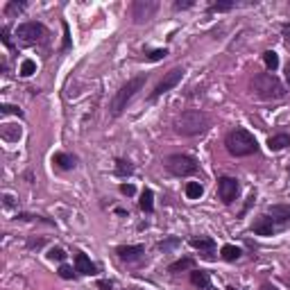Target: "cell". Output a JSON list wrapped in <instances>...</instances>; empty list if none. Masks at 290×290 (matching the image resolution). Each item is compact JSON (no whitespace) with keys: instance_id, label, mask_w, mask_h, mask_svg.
<instances>
[{"instance_id":"obj_27","label":"cell","mask_w":290,"mask_h":290,"mask_svg":"<svg viewBox=\"0 0 290 290\" xmlns=\"http://www.w3.org/2000/svg\"><path fill=\"white\" fill-rule=\"evenodd\" d=\"M11 127H14V125H5V129H2V136H5L7 141H16V138H20V129L18 132H11Z\"/></svg>"},{"instance_id":"obj_16","label":"cell","mask_w":290,"mask_h":290,"mask_svg":"<svg viewBox=\"0 0 290 290\" xmlns=\"http://www.w3.org/2000/svg\"><path fill=\"white\" fill-rule=\"evenodd\" d=\"M191 281H193V286H197V288H209L211 286L209 272H204V270H193L191 272Z\"/></svg>"},{"instance_id":"obj_7","label":"cell","mask_w":290,"mask_h":290,"mask_svg":"<svg viewBox=\"0 0 290 290\" xmlns=\"http://www.w3.org/2000/svg\"><path fill=\"white\" fill-rule=\"evenodd\" d=\"M184 73H186L184 68H173L170 73H166V75H163V80L157 84V89L152 91V96H150V97H152V100H157V97H161L163 93H168L170 89H175L179 82H182Z\"/></svg>"},{"instance_id":"obj_14","label":"cell","mask_w":290,"mask_h":290,"mask_svg":"<svg viewBox=\"0 0 290 290\" xmlns=\"http://www.w3.org/2000/svg\"><path fill=\"white\" fill-rule=\"evenodd\" d=\"M52 163H57L61 170H73L77 166V159L73 154H66V152H57L52 157Z\"/></svg>"},{"instance_id":"obj_10","label":"cell","mask_w":290,"mask_h":290,"mask_svg":"<svg viewBox=\"0 0 290 290\" xmlns=\"http://www.w3.org/2000/svg\"><path fill=\"white\" fill-rule=\"evenodd\" d=\"M116 254L120 256V261H136L141 259V254H145V247L143 245H122L116 250Z\"/></svg>"},{"instance_id":"obj_19","label":"cell","mask_w":290,"mask_h":290,"mask_svg":"<svg viewBox=\"0 0 290 290\" xmlns=\"http://www.w3.org/2000/svg\"><path fill=\"white\" fill-rule=\"evenodd\" d=\"M263 64H265V68H268V71L275 73L277 68H279V55H277L275 50L263 52Z\"/></svg>"},{"instance_id":"obj_4","label":"cell","mask_w":290,"mask_h":290,"mask_svg":"<svg viewBox=\"0 0 290 290\" xmlns=\"http://www.w3.org/2000/svg\"><path fill=\"white\" fill-rule=\"evenodd\" d=\"M145 80H148L145 75L134 77V80H129L127 84H125V87H122L120 91L116 93V97H113V102H111V113H113V116H120V113L125 111V109H127L129 100H132V97L136 96V91H141V89H143Z\"/></svg>"},{"instance_id":"obj_11","label":"cell","mask_w":290,"mask_h":290,"mask_svg":"<svg viewBox=\"0 0 290 290\" xmlns=\"http://www.w3.org/2000/svg\"><path fill=\"white\" fill-rule=\"evenodd\" d=\"M96 263H91V259H89L87 254H82V252H77L75 254V272H80V275H96Z\"/></svg>"},{"instance_id":"obj_30","label":"cell","mask_w":290,"mask_h":290,"mask_svg":"<svg viewBox=\"0 0 290 290\" xmlns=\"http://www.w3.org/2000/svg\"><path fill=\"white\" fill-rule=\"evenodd\" d=\"M25 2H9V5H7V11H9V14H16V11H23L25 9Z\"/></svg>"},{"instance_id":"obj_3","label":"cell","mask_w":290,"mask_h":290,"mask_svg":"<svg viewBox=\"0 0 290 290\" xmlns=\"http://www.w3.org/2000/svg\"><path fill=\"white\" fill-rule=\"evenodd\" d=\"M252 93L261 100H279L286 96V87L281 84V80L272 73H261L252 80Z\"/></svg>"},{"instance_id":"obj_1","label":"cell","mask_w":290,"mask_h":290,"mask_svg":"<svg viewBox=\"0 0 290 290\" xmlns=\"http://www.w3.org/2000/svg\"><path fill=\"white\" fill-rule=\"evenodd\" d=\"M224 148H227V152H229L231 157H250V154H256L259 143H256L254 134H250L243 127H236L227 134Z\"/></svg>"},{"instance_id":"obj_2","label":"cell","mask_w":290,"mask_h":290,"mask_svg":"<svg viewBox=\"0 0 290 290\" xmlns=\"http://www.w3.org/2000/svg\"><path fill=\"white\" fill-rule=\"evenodd\" d=\"M209 116L204 111H184L175 118V132L182 134V136H197V134H204L209 129Z\"/></svg>"},{"instance_id":"obj_8","label":"cell","mask_w":290,"mask_h":290,"mask_svg":"<svg viewBox=\"0 0 290 290\" xmlns=\"http://www.w3.org/2000/svg\"><path fill=\"white\" fill-rule=\"evenodd\" d=\"M238 191H240L238 179H234V177H220L218 179V195L224 204L234 202V199L238 197Z\"/></svg>"},{"instance_id":"obj_24","label":"cell","mask_w":290,"mask_h":290,"mask_svg":"<svg viewBox=\"0 0 290 290\" xmlns=\"http://www.w3.org/2000/svg\"><path fill=\"white\" fill-rule=\"evenodd\" d=\"M36 71V64L32 59H23V64H20V75L23 77H30L32 73Z\"/></svg>"},{"instance_id":"obj_37","label":"cell","mask_w":290,"mask_h":290,"mask_svg":"<svg viewBox=\"0 0 290 290\" xmlns=\"http://www.w3.org/2000/svg\"><path fill=\"white\" fill-rule=\"evenodd\" d=\"M100 288L102 290H111V284H107V281H100Z\"/></svg>"},{"instance_id":"obj_33","label":"cell","mask_w":290,"mask_h":290,"mask_svg":"<svg viewBox=\"0 0 290 290\" xmlns=\"http://www.w3.org/2000/svg\"><path fill=\"white\" fill-rule=\"evenodd\" d=\"M189 7H193V0H177L175 2V9H189Z\"/></svg>"},{"instance_id":"obj_12","label":"cell","mask_w":290,"mask_h":290,"mask_svg":"<svg viewBox=\"0 0 290 290\" xmlns=\"http://www.w3.org/2000/svg\"><path fill=\"white\" fill-rule=\"evenodd\" d=\"M252 231H254L256 236H272L275 234V220L272 218H259L254 222V227H252Z\"/></svg>"},{"instance_id":"obj_40","label":"cell","mask_w":290,"mask_h":290,"mask_svg":"<svg viewBox=\"0 0 290 290\" xmlns=\"http://www.w3.org/2000/svg\"><path fill=\"white\" fill-rule=\"evenodd\" d=\"M227 290H236V288H227Z\"/></svg>"},{"instance_id":"obj_18","label":"cell","mask_w":290,"mask_h":290,"mask_svg":"<svg viewBox=\"0 0 290 290\" xmlns=\"http://www.w3.org/2000/svg\"><path fill=\"white\" fill-rule=\"evenodd\" d=\"M138 204H141V209L145 211V213H152V211H154V193H152V191H150V189L143 191L141 202H138Z\"/></svg>"},{"instance_id":"obj_9","label":"cell","mask_w":290,"mask_h":290,"mask_svg":"<svg viewBox=\"0 0 290 290\" xmlns=\"http://www.w3.org/2000/svg\"><path fill=\"white\" fill-rule=\"evenodd\" d=\"M157 2L154 0H136L132 7V16H134V23H145V20H150L154 16V11H157Z\"/></svg>"},{"instance_id":"obj_36","label":"cell","mask_w":290,"mask_h":290,"mask_svg":"<svg viewBox=\"0 0 290 290\" xmlns=\"http://www.w3.org/2000/svg\"><path fill=\"white\" fill-rule=\"evenodd\" d=\"M261 290H279V288H277V286H272V284H263V288H261Z\"/></svg>"},{"instance_id":"obj_28","label":"cell","mask_w":290,"mask_h":290,"mask_svg":"<svg viewBox=\"0 0 290 290\" xmlns=\"http://www.w3.org/2000/svg\"><path fill=\"white\" fill-rule=\"evenodd\" d=\"M166 55H168V50H166V48H159V50H152L150 55H145V57H148L150 61H159V59H163Z\"/></svg>"},{"instance_id":"obj_21","label":"cell","mask_w":290,"mask_h":290,"mask_svg":"<svg viewBox=\"0 0 290 290\" xmlns=\"http://www.w3.org/2000/svg\"><path fill=\"white\" fill-rule=\"evenodd\" d=\"M132 173H134L132 163L125 161V159H118V161H116V175H118V177H129Z\"/></svg>"},{"instance_id":"obj_23","label":"cell","mask_w":290,"mask_h":290,"mask_svg":"<svg viewBox=\"0 0 290 290\" xmlns=\"http://www.w3.org/2000/svg\"><path fill=\"white\" fill-rule=\"evenodd\" d=\"M193 259H179V261H175L173 265H170L168 270L170 272H179V270H193Z\"/></svg>"},{"instance_id":"obj_6","label":"cell","mask_w":290,"mask_h":290,"mask_svg":"<svg viewBox=\"0 0 290 290\" xmlns=\"http://www.w3.org/2000/svg\"><path fill=\"white\" fill-rule=\"evenodd\" d=\"M46 34L48 32L41 23H23V25L16 27V36H18V41H23V43H36V41H41Z\"/></svg>"},{"instance_id":"obj_22","label":"cell","mask_w":290,"mask_h":290,"mask_svg":"<svg viewBox=\"0 0 290 290\" xmlns=\"http://www.w3.org/2000/svg\"><path fill=\"white\" fill-rule=\"evenodd\" d=\"M202 193H204V189H202V184L199 182H189L186 184V195H189V199H199L202 197Z\"/></svg>"},{"instance_id":"obj_5","label":"cell","mask_w":290,"mask_h":290,"mask_svg":"<svg viewBox=\"0 0 290 290\" xmlns=\"http://www.w3.org/2000/svg\"><path fill=\"white\" fill-rule=\"evenodd\" d=\"M166 170L175 177H189V175H195L199 170L197 161L189 154H170L166 159Z\"/></svg>"},{"instance_id":"obj_15","label":"cell","mask_w":290,"mask_h":290,"mask_svg":"<svg viewBox=\"0 0 290 290\" xmlns=\"http://www.w3.org/2000/svg\"><path fill=\"white\" fill-rule=\"evenodd\" d=\"M288 145H290L288 134H275V136H270V141H268V148H270L272 152H279V150L288 148Z\"/></svg>"},{"instance_id":"obj_31","label":"cell","mask_w":290,"mask_h":290,"mask_svg":"<svg viewBox=\"0 0 290 290\" xmlns=\"http://www.w3.org/2000/svg\"><path fill=\"white\" fill-rule=\"evenodd\" d=\"M0 111H2V113H16V116H23V113H20V109L14 107V104H2V107H0Z\"/></svg>"},{"instance_id":"obj_13","label":"cell","mask_w":290,"mask_h":290,"mask_svg":"<svg viewBox=\"0 0 290 290\" xmlns=\"http://www.w3.org/2000/svg\"><path fill=\"white\" fill-rule=\"evenodd\" d=\"M268 215H270L272 220H277V222H288L290 206L288 204H272V206H268Z\"/></svg>"},{"instance_id":"obj_20","label":"cell","mask_w":290,"mask_h":290,"mask_svg":"<svg viewBox=\"0 0 290 290\" xmlns=\"http://www.w3.org/2000/svg\"><path fill=\"white\" fill-rule=\"evenodd\" d=\"M220 254H222L224 261H238L243 252H240V247H236V245H224Z\"/></svg>"},{"instance_id":"obj_35","label":"cell","mask_w":290,"mask_h":290,"mask_svg":"<svg viewBox=\"0 0 290 290\" xmlns=\"http://www.w3.org/2000/svg\"><path fill=\"white\" fill-rule=\"evenodd\" d=\"M286 82H288V87H290V61L286 64Z\"/></svg>"},{"instance_id":"obj_34","label":"cell","mask_w":290,"mask_h":290,"mask_svg":"<svg viewBox=\"0 0 290 290\" xmlns=\"http://www.w3.org/2000/svg\"><path fill=\"white\" fill-rule=\"evenodd\" d=\"M175 245H179V240L170 238V240H166V243H159V247H161V250H170V247H175Z\"/></svg>"},{"instance_id":"obj_25","label":"cell","mask_w":290,"mask_h":290,"mask_svg":"<svg viewBox=\"0 0 290 290\" xmlns=\"http://www.w3.org/2000/svg\"><path fill=\"white\" fill-rule=\"evenodd\" d=\"M48 259L50 261H64L66 259V252L61 250V247H52V250L48 252Z\"/></svg>"},{"instance_id":"obj_38","label":"cell","mask_w":290,"mask_h":290,"mask_svg":"<svg viewBox=\"0 0 290 290\" xmlns=\"http://www.w3.org/2000/svg\"><path fill=\"white\" fill-rule=\"evenodd\" d=\"M284 30H286V32H290V23H288V25H284Z\"/></svg>"},{"instance_id":"obj_39","label":"cell","mask_w":290,"mask_h":290,"mask_svg":"<svg viewBox=\"0 0 290 290\" xmlns=\"http://www.w3.org/2000/svg\"><path fill=\"white\" fill-rule=\"evenodd\" d=\"M288 175H290V161H288Z\"/></svg>"},{"instance_id":"obj_17","label":"cell","mask_w":290,"mask_h":290,"mask_svg":"<svg viewBox=\"0 0 290 290\" xmlns=\"http://www.w3.org/2000/svg\"><path fill=\"white\" fill-rule=\"evenodd\" d=\"M191 245H193L195 250H199V252H206V254H211V252L215 250L213 238H193L191 240Z\"/></svg>"},{"instance_id":"obj_26","label":"cell","mask_w":290,"mask_h":290,"mask_svg":"<svg viewBox=\"0 0 290 290\" xmlns=\"http://www.w3.org/2000/svg\"><path fill=\"white\" fill-rule=\"evenodd\" d=\"M231 7H234V2H229V0H227V2H213V5L209 7V11H229Z\"/></svg>"},{"instance_id":"obj_32","label":"cell","mask_w":290,"mask_h":290,"mask_svg":"<svg viewBox=\"0 0 290 290\" xmlns=\"http://www.w3.org/2000/svg\"><path fill=\"white\" fill-rule=\"evenodd\" d=\"M120 193H122V195H127V197H132V195L136 193V189H134L132 184H120Z\"/></svg>"},{"instance_id":"obj_29","label":"cell","mask_w":290,"mask_h":290,"mask_svg":"<svg viewBox=\"0 0 290 290\" xmlns=\"http://www.w3.org/2000/svg\"><path fill=\"white\" fill-rule=\"evenodd\" d=\"M73 275H75V272H73L71 265H61V268H59V277H61V279H73Z\"/></svg>"}]
</instances>
